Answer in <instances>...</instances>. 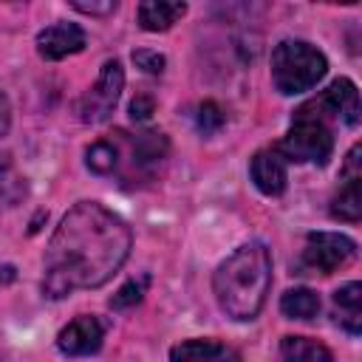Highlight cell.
<instances>
[{"label":"cell","mask_w":362,"mask_h":362,"mask_svg":"<svg viewBox=\"0 0 362 362\" xmlns=\"http://www.w3.org/2000/svg\"><path fill=\"white\" fill-rule=\"evenodd\" d=\"M127 223L96 201H79L54 229L42 257V294L62 300L105 286L130 255Z\"/></svg>","instance_id":"obj_1"},{"label":"cell","mask_w":362,"mask_h":362,"mask_svg":"<svg viewBox=\"0 0 362 362\" xmlns=\"http://www.w3.org/2000/svg\"><path fill=\"white\" fill-rule=\"evenodd\" d=\"M218 305L232 320H255L272 288V255L260 240L238 246L212 277Z\"/></svg>","instance_id":"obj_2"},{"label":"cell","mask_w":362,"mask_h":362,"mask_svg":"<svg viewBox=\"0 0 362 362\" xmlns=\"http://www.w3.org/2000/svg\"><path fill=\"white\" fill-rule=\"evenodd\" d=\"M325 54L305 40H283L272 51V82L286 96L311 90L325 76Z\"/></svg>","instance_id":"obj_3"},{"label":"cell","mask_w":362,"mask_h":362,"mask_svg":"<svg viewBox=\"0 0 362 362\" xmlns=\"http://www.w3.org/2000/svg\"><path fill=\"white\" fill-rule=\"evenodd\" d=\"M274 150L283 158L297 161V164H325L334 153V136H331L328 122L308 116V113H297L294 124L288 127V133Z\"/></svg>","instance_id":"obj_4"},{"label":"cell","mask_w":362,"mask_h":362,"mask_svg":"<svg viewBox=\"0 0 362 362\" xmlns=\"http://www.w3.org/2000/svg\"><path fill=\"white\" fill-rule=\"evenodd\" d=\"M122 90H124V71H122V62H119V59H105L102 68H99L96 82H93V85L79 96V102H76V116H79V122H85V124L107 122L110 113L116 110L119 99H122Z\"/></svg>","instance_id":"obj_5"},{"label":"cell","mask_w":362,"mask_h":362,"mask_svg":"<svg viewBox=\"0 0 362 362\" xmlns=\"http://www.w3.org/2000/svg\"><path fill=\"white\" fill-rule=\"evenodd\" d=\"M356 257V243L342 232H311L303 249V266L320 274H331Z\"/></svg>","instance_id":"obj_6"},{"label":"cell","mask_w":362,"mask_h":362,"mask_svg":"<svg viewBox=\"0 0 362 362\" xmlns=\"http://www.w3.org/2000/svg\"><path fill=\"white\" fill-rule=\"evenodd\" d=\"M297 113H308V116H317V119H322V122H328V119H339L342 124H348V127H354L356 122H359V113H362V107H359V90H356V85L351 82V79H334L314 102H308V105H303Z\"/></svg>","instance_id":"obj_7"},{"label":"cell","mask_w":362,"mask_h":362,"mask_svg":"<svg viewBox=\"0 0 362 362\" xmlns=\"http://www.w3.org/2000/svg\"><path fill=\"white\" fill-rule=\"evenodd\" d=\"M359 153L362 147L354 144L345 164H342V187L331 201V215L348 223H356L362 215V192H359V181H362V170H359Z\"/></svg>","instance_id":"obj_8"},{"label":"cell","mask_w":362,"mask_h":362,"mask_svg":"<svg viewBox=\"0 0 362 362\" xmlns=\"http://www.w3.org/2000/svg\"><path fill=\"white\" fill-rule=\"evenodd\" d=\"M105 339V325L99 322V317L93 314H82L76 320H71L59 337H57V348L65 356H90L102 348Z\"/></svg>","instance_id":"obj_9"},{"label":"cell","mask_w":362,"mask_h":362,"mask_svg":"<svg viewBox=\"0 0 362 362\" xmlns=\"http://www.w3.org/2000/svg\"><path fill=\"white\" fill-rule=\"evenodd\" d=\"M88 37L76 23H54L37 34V54L42 59H65L85 48Z\"/></svg>","instance_id":"obj_10"},{"label":"cell","mask_w":362,"mask_h":362,"mask_svg":"<svg viewBox=\"0 0 362 362\" xmlns=\"http://www.w3.org/2000/svg\"><path fill=\"white\" fill-rule=\"evenodd\" d=\"M249 175H252L255 187L263 195L274 198V195H280L286 189V181H288L286 158L277 150H260V153H255V158L249 164Z\"/></svg>","instance_id":"obj_11"},{"label":"cell","mask_w":362,"mask_h":362,"mask_svg":"<svg viewBox=\"0 0 362 362\" xmlns=\"http://www.w3.org/2000/svg\"><path fill=\"white\" fill-rule=\"evenodd\" d=\"M170 362H238V354L218 339H184L170 351Z\"/></svg>","instance_id":"obj_12"},{"label":"cell","mask_w":362,"mask_h":362,"mask_svg":"<svg viewBox=\"0 0 362 362\" xmlns=\"http://www.w3.org/2000/svg\"><path fill=\"white\" fill-rule=\"evenodd\" d=\"M184 14H187V3H167V0H147V3H139L136 8L139 25L144 31H167Z\"/></svg>","instance_id":"obj_13"},{"label":"cell","mask_w":362,"mask_h":362,"mask_svg":"<svg viewBox=\"0 0 362 362\" xmlns=\"http://www.w3.org/2000/svg\"><path fill=\"white\" fill-rule=\"evenodd\" d=\"M85 164L96 175H113L122 170V141L116 139H99L85 150Z\"/></svg>","instance_id":"obj_14"},{"label":"cell","mask_w":362,"mask_h":362,"mask_svg":"<svg viewBox=\"0 0 362 362\" xmlns=\"http://www.w3.org/2000/svg\"><path fill=\"white\" fill-rule=\"evenodd\" d=\"M334 305H337V320L345 325L348 334L362 331V286L359 283H345L342 288L334 291Z\"/></svg>","instance_id":"obj_15"},{"label":"cell","mask_w":362,"mask_h":362,"mask_svg":"<svg viewBox=\"0 0 362 362\" xmlns=\"http://www.w3.org/2000/svg\"><path fill=\"white\" fill-rule=\"evenodd\" d=\"M283 362H334V354L308 337H283L280 342Z\"/></svg>","instance_id":"obj_16"},{"label":"cell","mask_w":362,"mask_h":362,"mask_svg":"<svg viewBox=\"0 0 362 362\" xmlns=\"http://www.w3.org/2000/svg\"><path fill=\"white\" fill-rule=\"evenodd\" d=\"M280 311L288 320H314L320 314V297L311 288H291L283 294Z\"/></svg>","instance_id":"obj_17"},{"label":"cell","mask_w":362,"mask_h":362,"mask_svg":"<svg viewBox=\"0 0 362 362\" xmlns=\"http://www.w3.org/2000/svg\"><path fill=\"white\" fill-rule=\"evenodd\" d=\"M25 198V178L14 170V164L0 156V206H14Z\"/></svg>","instance_id":"obj_18"},{"label":"cell","mask_w":362,"mask_h":362,"mask_svg":"<svg viewBox=\"0 0 362 362\" xmlns=\"http://www.w3.org/2000/svg\"><path fill=\"white\" fill-rule=\"evenodd\" d=\"M144 288H147V277H139V280H127L113 297H110V308L122 311V308H133L141 303L144 297Z\"/></svg>","instance_id":"obj_19"},{"label":"cell","mask_w":362,"mask_h":362,"mask_svg":"<svg viewBox=\"0 0 362 362\" xmlns=\"http://www.w3.org/2000/svg\"><path fill=\"white\" fill-rule=\"evenodd\" d=\"M223 122H226V116H223V107H221L218 102H204V105L198 107V130H201L204 136L218 133V130L223 127Z\"/></svg>","instance_id":"obj_20"},{"label":"cell","mask_w":362,"mask_h":362,"mask_svg":"<svg viewBox=\"0 0 362 362\" xmlns=\"http://www.w3.org/2000/svg\"><path fill=\"white\" fill-rule=\"evenodd\" d=\"M133 62H136L141 71H147V74H161L164 65H167V59H164L158 51H150V48L133 51Z\"/></svg>","instance_id":"obj_21"},{"label":"cell","mask_w":362,"mask_h":362,"mask_svg":"<svg viewBox=\"0 0 362 362\" xmlns=\"http://www.w3.org/2000/svg\"><path fill=\"white\" fill-rule=\"evenodd\" d=\"M76 11H82V14H90V17H105V14H113L116 8H119V3L116 0H105V3H85V0H74L71 3Z\"/></svg>","instance_id":"obj_22"},{"label":"cell","mask_w":362,"mask_h":362,"mask_svg":"<svg viewBox=\"0 0 362 362\" xmlns=\"http://www.w3.org/2000/svg\"><path fill=\"white\" fill-rule=\"evenodd\" d=\"M153 96H147V93H141V96H136L133 102H130V116L133 119H150V113H153Z\"/></svg>","instance_id":"obj_23"},{"label":"cell","mask_w":362,"mask_h":362,"mask_svg":"<svg viewBox=\"0 0 362 362\" xmlns=\"http://www.w3.org/2000/svg\"><path fill=\"white\" fill-rule=\"evenodd\" d=\"M11 127V105H8V96L0 90V136H6Z\"/></svg>","instance_id":"obj_24"}]
</instances>
